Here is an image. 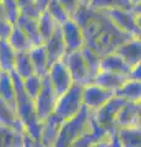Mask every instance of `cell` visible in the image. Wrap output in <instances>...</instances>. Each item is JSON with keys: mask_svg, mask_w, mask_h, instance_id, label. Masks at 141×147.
I'll use <instances>...</instances> for the list:
<instances>
[{"mask_svg": "<svg viewBox=\"0 0 141 147\" xmlns=\"http://www.w3.org/2000/svg\"><path fill=\"white\" fill-rule=\"evenodd\" d=\"M22 85H24L26 93L32 99H34L40 90V86H42V77L33 74V75L26 77L25 80H22Z\"/></svg>", "mask_w": 141, "mask_h": 147, "instance_id": "d6a6232c", "label": "cell"}, {"mask_svg": "<svg viewBox=\"0 0 141 147\" xmlns=\"http://www.w3.org/2000/svg\"><path fill=\"white\" fill-rule=\"evenodd\" d=\"M48 76L58 97L66 92L70 88V86L74 84L70 72L63 60H59L51 65L48 70Z\"/></svg>", "mask_w": 141, "mask_h": 147, "instance_id": "30bf717a", "label": "cell"}, {"mask_svg": "<svg viewBox=\"0 0 141 147\" xmlns=\"http://www.w3.org/2000/svg\"><path fill=\"white\" fill-rule=\"evenodd\" d=\"M63 39L65 43L66 53L77 52L85 45V37L81 27L74 20L69 18L66 22L60 25Z\"/></svg>", "mask_w": 141, "mask_h": 147, "instance_id": "7c38bea8", "label": "cell"}, {"mask_svg": "<svg viewBox=\"0 0 141 147\" xmlns=\"http://www.w3.org/2000/svg\"><path fill=\"white\" fill-rule=\"evenodd\" d=\"M130 3L133 4L134 6H138V5H141V0H130Z\"/></svg>", "mask_w": 141, "mask_h": 147, "instance_id": "ee69618b", "label": "cell"}, {"mask_svg": "<svg viewBox=\"0 0 141 147\" xmlns=\"http://www.w3.org/2000/svg\"><path fill=\"white\" fill-rule=\"evenodd\" d=\"M91 147H112V141H111V134H106L102 136L99 140L93 142Z\"/></svg>", "mask_w": 141, "mask_h": 147, "instance_id": "74e56055", "label": "cell"}, {"mask_svg": "<svg viewBox=\"0 0 141 147\" xmlns=\"http://www.w3.org/2000/svg\"><path fill=\"white\" fill-rule=\"evenodd\" d=\"M71 20H74L82 30L85 45L101 57L114 52L118 45L134 38L118 28L103 10H96L84 4L79 6Z\"/></svg>", "mask_w": 141, "mask_h": 147, "instance_id": "6da1fadb", "label": "cell"}, {"mask_svg": "<svg viewBox=\"0 0 141 147\" xmlns=\"http://www.w3.org/2000/svg\"><path fill=\"white\" fill-rule=\"evenodd\" d=\"M11 77L15 87V100H16V113L19 115L26 134H28L33 140L39 141L42 123L38 120L34 108V100L26 93L22 85V79L15 71H11Z\"/></svg>", "mask_w": 141, "mask_h": 147, "instance_id": "7a4b0ae2", "label": "cell"}, {"mask_svg": "<svg viewBox=\"0 0 141 147\" xmlns=\"http://www.w3.org/2000/svg\"><path fill=\"white\" fill-rule=\"evenodd\" d=\"M114 96L128 102H141V81L128 80L120 88L114 91Z\"/></svg>", "mask_w": 141, "mask_h": 147, "instance_id": "7402d4cb", "label": "cell"}, {"mask_svg": "<svg viewBox=\"0 0 141 147\" xmlns=\"http://www.w3.org/2000/svg\"><path fill=\"white\" fill-rule=\"evenodd\" d=\"M120 31L125 32L133 37L140 38L141 26H140V10H123V9H109L103 10Z\"/></svg>", "mask_w": 141, "mask_h": 147, "instance_id": "5b68a950", "label": "cell"}, {"mask_svg": "<svg viewBox=\"0 0 141 147\" xmlns=\"http://www.w3.org/2000/svg\"><path fill=\"white\" fill-rule=\"evenodd\" d=\"M63 119L58 117L55 113H52L44 121H42L40 127V137L39 142L45 147H53L58 137L59 130L63 124Z\"/></svg>", "mask_w": 141, "mask_h": 147, "instance_id": "5bb4252c", "label": "cell"}, {"mask_svg": "<svg viewBox=\"0 0 141 147\" xmlns=\"http://www.w3.org/2000/svg\"><path fill=\"white\" fill-rule=\"evenodd\" d=\"M0 125L15 129V130L21 132H26L19 115L16 113V108L9 105L1 98H0Z\"/></svg>", "mask_w": 141, "mask_h": 147, "instance_id": "ac0fdd59", "label": "cell"}, {"mask_svg": "<svg viewBox=\"0 0 141 147\" xmlns=\"http://www.w3.org/2000/svg\"><path fill=\"white\" fill-rule=\"evenodd\" d=\"M31 61L34 69V74L40 77L48 74L49 65H48V58L47 53H45V48L43 44L40 45H33L32 48L28 50Z\"/></svg>", "mask_w": 141, "mask_h": 147, "instance_id": "ffe728a7", "label": "cell"}, {"mask_svg": "<svg viewBox=\"0 0 141 147\" xmlns=\"http://www.w3.org/2000/svg\"><path fill=\"white\" fill-rule=\"evenodd\" d=\"M15 25L19 27V28L24 32L27 37H28L33 45L43 44L42 38H40V34H39V30H38V21H37V18L20 15L19 18L16 20Z\"/></svg>", "mask_w": 141, "mask_h": 147, "instance_id": "d6986e66", "label": "cell"}, {"mask_svg": "<svg viewBox=\"0 0 141 147\" xmlns=\"http://www.w3.org/2000/svg\"><path fill=\"white\" fill-rule=\"evenodd\" d=\"M13 71H15L22 80H25L26 77H28L34 74V69L32 65V61H31L28 52H16Z\"/></svg>", "mask_w": 141, "mask_h": 147, "instance_id": "83f0119b", "label": "cell"}, {"mask_svg": "<svg viewBox=\"0 0 141 147\" xmlns=\"http://www.w3.org/2000/svg\"><path fill=\"white\" fill-rule=\"evenodd\" d=\"M114 96V91L107 90L96 84H87L84 86L82 91V100L84 105L87 107L90 110L96 112L104 103H107Z\"/></svg>", "mask_w": 141, "mask_h": 147, "instance_id": "9c48e42d", "label": "cell"}, {"mask_svg": "<svg viewBox=\"0 0 141 147\" xmlns=\"http://www.w3.org/2000/svg\"><path fill=\"white\" fill-rule=\"evenodd\" d=\"M115 134L121 147H141V126L118 127Z\"/></svg>", "mask_w": 141, "mask_h": 147, "instance_id": "44dd1931", "label": "cell"}, {"mask_svg": "<svg viewBox=\"0 0 141 147\" xmlns=\"http://www.w3.org/2000/svg\"><path fill=\"white\" fill-rule=\"evenodd\" d=\"M17 5L20 9V15L33 18H38L40 15V10L36 4V0H17Z\"/></svg>", "mask_w": 141, "mask_h": 147, "instance_id": "836d02e7", "label": "cell"}, {"mask_svg": "<svg viewBox=\"0 0 141 147\" xmlns=\"http://www.w3.org/2000/svg\"><path fill=\"white\" fill-rule=\"evenodd\" d=\"M93 127V112L87 107L81 108L72 118L63 121L53 147H69L75 140Z\"/></svg>", "mask_w": 141, "mask_h": 147, "instance_id": "3957f363", "label": "cell"}, {"mask_svg": "<svg viewBox=\"0 0 141 147\" xmlns=\"http://www.w3.org/2000/svg\"><path fill=\"white\" fill-rule=\"evenodd\" d=\"M57 99L58 96L54 91L53 86L51 84L48 74L42 77V86L38 92V94L36 96L34 100V108H36V113H37V118L38 120L42 123L47 119L51 114L54 112L57 104Z\"/></svg>", "mask_w": 141, "mask_h": 147, "instance_id": "8992f818", "label": "cell"}, {"mask_svg": "<svg viewBox=\"0 0 141 147\" xmlns=\"http://www.w3.org/2000/svg\"><path fill=\"white\" fill-rule=\"evenodd\" d=\"M7 42L10 43V45L16 52H28V50L33 47V44L30 40V38L16 25L12 26L11 33L7 38Z\"/></svg>", "mask_w": 141, "mask_h": 147, "instance_id": "4316f807", "label": "cell"}, {"mask_svg": "<svg viewBox=\"0 0 141 147\" xmlns=\"http://www.w3.org/2000/svg\"><path fill=\"white\" fill-rule=\"evenodd\" d=\"M133 126H141V103L126 100L117 114L114 127L118 129Z\"/></svg>", "mask_w": 141, "mask_h": 147, "instance_id": "8fae6325", "label": "cell"}, {"mask_svg": "<svg viewBox=\"0 0 141 147\" xmlns=\"http://www.w3.org/2000/svg\"><path fill=\"white\" fill-rule=\"evenodd\" d=\"M111 141H112V147H121L120 142H119V140H118V137H117L115 131L111 132Z\"/></svg>", "mask_w": 141, "mask_h": 147, "instance_id": "b9f144b4", "label": "cell"}, {"mask_svg": "<svg viewBox=\"0 0 141 147\" xmlns=\"http://www.w3.org/2000/svg\"><path fill=\"white\" fill-rule=\"evenodd\" d=\"M22 147H36L34 146V142H33V139L28 134H25V137H24V145Z\"/></svg>", "mask_w": 141, "mask_h": 147, "instance_id": "ab89813d", "label": "cell"}, {"mask_svg": "<svg viewBox=\"0 0 141 147\" xmlns=\"http://www.w3.org/2000/svg\"><path fill=\"white\" fill-rule=\"evenodd\" d=\"M49 1H51V0H36V4H37V6L40 10V12L47 9V5L49 4Z\"/></svg>", "mask_w": 141, "mask_h": 147, "instance_id": "60d3db41", "label": "cell"}, {"mask_svg": "<svg viewBox=\"0 0 141 147\" xmlns=\"http://www.w3.org/2000/svg\"><path fill=\"white\" fill-rule=\"evenodd\" d=\"M82 91H84V86L74 82L69 90L58 97L53 113H55L63 120L72 118L84 107Z\"/></svg>", "mask_w": 141, "mask_h": 147, "instance_id": "277c9868", "label": "cell"}, {"mask_svg": "<svg viewBox=\"0 0 141 147\" xmlns=\"http://www.w3.org/2000/svg\"><path fill=\"white\" fill-rule=\"evenodd\" d=\"M0 72H1V70H0Z\"/></svg>", "mask_w": 141, "mask_h": 147, "instance_id": "7dc6e473", "label": "cell"}, {"mask_svg": "<svg viewBox=\"0 0 141 147\" xmlns=\"http://www.w3.org/2000/svg\"><path fill=\"white\" fill-rule=\"evenodd\" d=\"M99 70L112 71V72H117V74H121V75L128 76L131 70V66L118 53L112 52L101 57Z\"/></svg>", "mask_w": 141, "mask_h": 147, "instance_id": "2e32d148", "label": "cell"}, {"mask_svg": "<svg viewBox=\"0 0 141 147\" xmlns=\"http://www.w3.org/2000/svg\"><path fill=\"white\" fill-rule=\"evenodd\" d=\"M81 54L84 57V60L86 63V66L88 69V74L91 77V81L93 82L94 76L98 74L99 71V61H101V55H98L97 53H94L92 49L88 48L87 45H84L80 49Z\"/></svg>", "mask_w": 141, "mask_h": 147, "instance_id": "f546056e", "label": "cell"}, {"mask_svg": "<svg viewBox=\"0 0 141 147\" xmlns=\"http://www.w3.org/2000/svg\"><path fill=\"white\" fill-rule=\"evenodd\" d=\"M129 79L126 75H121V74H117V72H112V71L99 70L97 75L94 76L93 84H96L101 87H104V88H107V90L117 91Z\"/></svg>", "mask_w": 141, "mask_h": 147, "instance_id": "e0dca14e", "label": "cell"}, {"mask_svg": "<svg viewBox=\"0 0 141 147\" xmlns=\"http://www.w3.org/2000/svg\"><path fill=\"white\" fill-rule=\"evenodd\" d=\"M0 98L3 100L16 108V100H15V87H13L11 74L7 71L0 72Z\"/></svg>", "mask_w": 141, "mask_h": 147, "instance_id": "cb8c5ba5", "label": "cell"}, {"mask_svg": "<svg viewBox=\"0 0 141 147\" xmlns=\"http://www.w3.org/2000/svg\"><path fill=\"white\" fill-rule=\"evenodd\" d=\"M16 50L13 49L7 39H0V70L11 72L15 67Z\"/></svg>", "mask_w": 141, "mask_h": 147, "instance_id": "d4e9b609", "label": "cell"}, {"mask_svg": "<svg viewBox=\"0 0 141 147\" xmlns=\"http://www.w3.org/2000/svg\"><path fill=\"white\" fill-rule=\"evenodd\" d=\"M128 79L129 80L141 81V63L131 66V70L129 72V75H128Z\"/></svg>", "mask_w": 141, "mask_h": 147, "instance_id": "f35d334b", "label": "cell"}, {"mask_svg": "<svg viewBox=\"0 0 141 147\" xmlns=\"http://www.w3.org/2000/svg\"><path fill=\"white\" fill-rule=\"evenodd\" d=\"M88 6L96 10H109V9H123V10H140V6H134L130 0H91Z\"/></svg>", "mask_w": 141, "mask_h": 147, "instance_id": "484cf974", "label": "cell"}, {"mask_svg": "<svg viewBox=\"0 0 141 147\" xmlns=\"http://www.w3.org/2000/svg\"><path fill=\"white\" fill-rule=\"evenodd\" d=\"M125 102H126L125 99L117 97V96H113L107 103H104L99 109L93 112L94 123L101 129H103L104 131L109 132V134L115 131V127H114L115 117Z\"/></svg>", "mask_w": 141, "mask_h": 147, "instance_id": "52a82bcc", "label": "cell"}, {"mask_svg": "<svg viewBox=\"0 0 141 147\" xmlns=\"http://www.w3.org/2000/svg\"><path fill=\"white\" fill-rule=\"evenodd\" d=\"M91 0H81V4H84V5H88Z\"/></svg>", "mask_w": 141, "mask_h": 147, "instance_id": "bcb514c9", "label": "cell"}, {"mask_svg": "<svg viewBox=\"0 0 141 147\" xmlns=\"http://www.w3.org/2000/svg\"><path fill=\"white\" fill-rule=\"evenodd\" d=\"M114 52L119 54L130 66H134L141 63V40L136 37L130 38L118 45Z\"/></svg>", "mask_w": 141, "mask_h": 147, "instance_id": "9a60e30c", "label": "cell"}, {"mask_svg": "<svg viewBox=\"0 0 141 147\" xmlns=\"http://www.w3.org/2000/svg\"><path fill=\"white\" fill-rule=\"evenodd\" d=\"M0 18H6V16H5V11H4V7H3L1 1H0ZM6 20H7V18H6Z\"/></svg>", "mask_w": 141, "mask_h": 147, "instance_id": "7bdbcfd3", "label": "cell"}, {"mask_svg": "<svg viewBox=\"0 0 141 147\" xmlns=\"http://www.w3.org/2000/svg\"><path fill=\"white\" fill-rule=\"evenodd\" d=\"M3 4L5 16L12 25H15L16 20L20 16V9L17 5V0H0Z\"/></svg>", "mask_w": 141, "mask_h": 147, "instance_id": "e575fe53", "label": "cell"}, {"mask_svg": "<svg viewBox=\"0 0 141 147\" xmlns=\"http://www.w3.org/2000/svg\"><path fill=\"white\" fill-rule=\"evenodd\" d=\"M37 21H38V30H39L40 38H42V42L44 43L45 40L53 34V32L55 31L58 24L53 20L52 16L45 10L40 12Z\"/></svg>", "mask_w": 141, "mask_h": 147, "instance_id": "4dcf8cb0", "label": "cell"}, {"mask_svg": "<svg viewBox=\"0 0 141 147\" xmlns=\"http://www.w3.org/2000/svg\"><path fill=\"white\" fill-rule=\"evenodd\" d=\"M43 45L45 48V53H47L49 67H51V65H53L54 63L61 60V59L64 58V55L66 54V48H65L64 39H63L60 25L57 26L55 31H54L53 34L43 43Z\"/></svg>", "mask_w": 141, "mask_h": 147, "instance_id": "4fadbf2b", "label": "cell"}, {"mask_svg": "<svg viewBox=\"0 0 141 147\" xmlns=\"http://www.w3.org/2000/svg\"><path fill=\"white\" fill-rule=\"evenodd\" d=\"M33 142H34V146H36V147H45V146H43V145L40 144L39 141H37V140H33Z\"/></svg>", "mask_w": 141, "mask_h": 147, "instance_id": "f6af8a7d", "label": "cell"}, {"mask_svg": "<svg viewBox=\"0 0 141 147\" xmlns=\"http://www.w3.org/2000/svg\"><path fill=\"white\" fill-rule=\"evenodd\" d=\"M12 24L6 18H0V39H7L11 33Z\"/></svg>", "mask_w": 141, "mask_h": 147, "instance_id": "8d00e7d4", "label": "cell"}, {"mask_svg": "<svg viewBox=\"0 0 141 147\" xmlns=\"http://www.w3.org/2000/svg\"><path fill=\"white\" fill-rule=\"evenodd\" d=\"M59 4L65 9V11L67 12V15L72 17V15L76 12V10L81 5V0H58Z\"/></svg>", "mask_w": 141, "mask_h": 147, "instance_id": "d590c367", "label": "cell"}, {"mask_svg": "<svg viewBox=\"0 0 141 147\" xmlns=\"http://www.w3.org/2000/svg\"><path fill=\"white\" fill-rule=\"evenodd\" d=\"M45 11L52 16V18L58 25H63L64 22H66L70 18V16L67 15V12L65 11V9L59 4L58 0H51L49 4L47 5Z\"/></svg>", "mask_w": 141, "mask_h": 147, "instance_id": "1f68e13d", "label": "cell"}, {"mask_svg": "<svg viewBox=\"0 0 141 147\" xmlns=\"http://www.w3.org/2000/svg\"><path fill=\"white\" fill-rule=\"evenodd\" d=\"M106 134H109V132L101 129L93 120V127L88 132H86V134H84L82 136H80L77 140H75L69 147H91L93 142L99 140Z\"/></svg>", "mask_w": 141, "mask_h": 147, "instance_id": "f1b7e54d", "label": "cell"}, {"mask_svg": "<svg viewBox=\"0 0 141 147\" xmlns=\"http://www.w3.org/2000/svg\"><path fill=\"white\" fill-rule=\"evenodd\" d=\"M26 132L0 125V147H22Z\"/></svg>", "mask_w": 141, "mask_h": 147, "instance_id": "603a6c76", "label": "cell"}, {"mask_svg": "<svg viewBox=\"0 0 141 147\" xmlns=\"http://www.w3.org/2000/svg\"><path fill=\"white\" fill-rule=\"evenodd\" d=\"M61 60L66 65L67 70H69L71 75V79L75 84H80L82 86L87 84H92L90 74H88V69L86 66V63L84 60V57L80 50L66 53Z\"/></svg>", "mask_w": 141, "mask_h": 147, "instance_id": "ba28073f", "label": "cell"}]
</instances>
